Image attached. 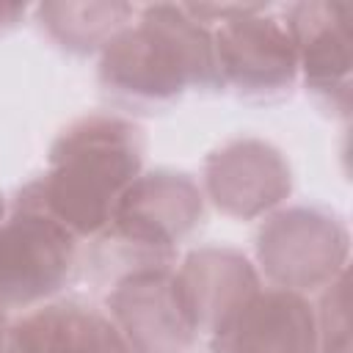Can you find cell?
<instances>
[{"instance_id": "cell-11", "label": "cell", "mask_w": 353, "mask_h": 353, "mask_svg": "<svg viewBox=\"0 0 353 353\" xmlns=\"http://www.w3.org/2000/svg\"><path fill=\"white\" fill-rule=\"evenodd\" d=\"M0 353H130L105 309L55 298L8 323Z\"/></svg>"}, {"instance_id": "cell-17", "label": "cell", "mask_w": 353, "mask_h": 353, "mask_svg": "<svg viewBox=\"0 0 353 353\" xmlns=\"http://www.w3.org/2000/svg\"><path fill=\"white\" fill-rule=\"evenodd\" d=\"M6 210H8V204H6V196L0 193V221H3V215H6Z\"/></svg>"}, {"instance_id": "cell-8", "label": "cell", "mask_w": 353, "mask_h": 353, "mask_svg": "<svg viewBox=\"0 0 353 353\" xmlns=\"http://www.w3.org/2000/svg\"><path fill=\"white\" fill-rule=\"evenodd\" d=\"M298 55V80L331 116H350L353 85V3L303 0L284 8Z\"/></svg>"}, {"instance_id": "cell-10", "label": "cell", "mask_w": 353, "mask_h": 353, "mask_svg": "<svg viewBox=\"0 0 353 353\" xmlns=\"http://www.w3.org/2000/svg\"><path fill=\"white\" fill-rule=\"evenodd\" d=\"M210 353H317L314 306L306 295L259 287L210 336Z\"/></svg>"}, {"instance_id": "cell-5", "label": "cell", "mask_w": 353, "mask_h": 353, "mask_svg": "<svg viewBox=\"0 0 353 353\" xmlns=\"http://www.w3.org/2000/svg\"><path fill=\"white\" fill-rule=\"evenodd\" d=\"M254 256L268 287L298 295L323 292L347 273L350 229L339 212L323 204H284L262 218Z\"/></svg>"}, {"instance_id": "cell-6", "label": "cell", "mask_w": 353, "mask_h": 353, "mask_svg": "<svg viewBox=\"0 0 353 353\" xmlns=\"http://www.w3.org/2000/svg\"><path fill=\"white\" fill-rule=\"evenodd\" d=\"M210 30L221 88L245 102H279L290 97L298 83V55L281 14L251 3Z\"/></svg>"}, {"instance_id": "cell-1", "label": "cell", "mask_w": 353, "mask_h": 353, "mask_svg": "<svg viewBox=\"0 0 353 353\" xmlns=\"http://www.w3.org/2000/svg\"><path fill=\"white\" fill-rule=\"evenodd\" d=\"M102 94L124 110L157 113L188 94L221 91L212 30L182 3L138 6L97 55Z\"/></svg>"}, {"instance_id": "cell-7", "label": "cell", "mask_w": 353, "mask_h": 353, "mask_svg": "<svg viewBox=\"0 0 353 353\" xmlns=\"http://www.w3.org/2000/svg\"><path fill=\"white\" fill-rule=\"evenodd\" d=\"M102 309L130 353H190L201 336L174 265L138 268L116 276Z\"/></svg>"}, {"instance_id": "cell-13", "label": "cell", "mask_w": 353, "mask_h": 353, "mask_svg": "<svg viewBox=\"0 0 353 353\" xmlns=\"http://www.w3.org/2000/svg\"><path fill=\"white\" fill-rule=\"evenodd\" d=\"M47 39L69 55H99L102 47L135 17L138 6L121 0L39 3L30 8Z\"/></svg>"}, {"instance_id": "cell-15", "label": "cell", "mask_w": 353, "mask_h": 353, "mask_svg": "<svg viewBox=\"0 0 353 353\" xmlns=\"http://www.w3.org/2000/svg\"><path fill=\"white\" fill-rule=\"evenodd\" d=\"M28 11H30V6H8V3H0V30L17 28L28 17Z\"/></svg>"}, {"instance_id": "cell-9", "label": "cell", "mask_w": 353, "mask_h": 353, "mask_svg": "<svg viewBox=\"0 0 353 353\" xmlns=\"http://www.w3.org/2000/svg\"><path fill=\"white\" fill-rule=\"evenodd\" d=\"M201 193L221 215L262 221L292 193V168L279 146L256 135H237L215 146L201 165Z\"/></svg>"}, {"instance_id": "cell-14", "label": "cell", "mask_w": 353, "mask_h": 353, "mask_svg": "<svg viewBox=\"0 0 353 353\" xmlns=\"http://www.w3.org/2000/svg\"><path fill=\"white\" fill-rule=\"evenodd\" d=\"M350 276L331 281L314 306L317 353H350Z\"/></svg>"}, {"instance_id": "cell-12", "label": "cell", "mask_w": 353, "mask_h": 353, "mask_svg": "<svg viewBox=\"0 0 353 353\" xmlns=\"http://www.w3.org/2000/svg\"><path fill=\"white\" fill-rule=\"evenodd\" d=\"M174 273L201 336H210L262 287L256 265L232 245H199L174 265Z\"/></svg>"}, {"instance_id": "cell-16", "label": "cell", "mask_w": 353, "mask_h": 353, "mask_svg": "<svg viewBox=\"0 0 353 353\" xmlns=\"http://www.w3.org/2000/svg\"><path fill=\"white\" fill-rule=\"evenodd\" d=\"M8 309L0 306V350H3V342H6V331H8Z\"/></svg>"}, {"instance_id": "cell-2", "label": "cell", "mask_w": 353, "mask_h": 353, "mask_svg": "<svg viewBox=\"0 0 353 353\" xmlns=\"http://www.w3.org/2000/svg\"><path fill=\"white\" fill-rule=\"evenodd\" d=\"M146 132L121 113H85L50 146L47 168L30 179L39 201L77 237L94 240L124 190L143 171Z\"/></svg>"}, {"instance_id": "cell-4", "label": "cell", "mask_w": 353, "mask_h": 353, "mask_svg": "<svg viewBox=\"0 0 353 353\" xmlns=\"http://www.w3.org/2000/svg\"><path fill=\"white\" fill-rule=\"evenodd\" d=\"M80 240L39 201L33 185L17 190L0 221V306L36 309L74 279Z\"/></svg>"}, {"instance_id": "cell-3", "label": "cell", "mask_w": 353, "mask_h": 353, "mask_svg": "<svg viewBox=\"0 0 353 353\" xmlns=\"http://www.w3.org/2000/svg\"><path fill=\"white\" fill-rule=\"evenodd\" d=\"M204 204L201 185L188 171L143 168L94 240L99 251H110V262L124 265L121 273L174 265L179 245L201 226Z\"/></svg>"}]
</instances>
